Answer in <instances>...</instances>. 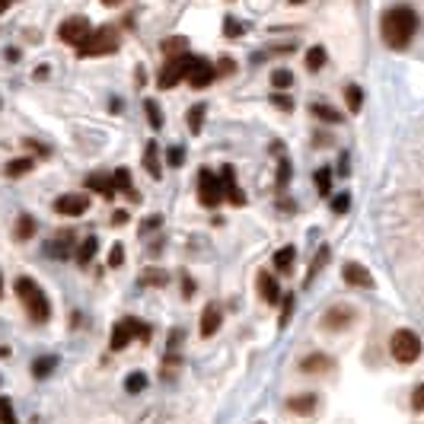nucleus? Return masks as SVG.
<instances>
[{"mask_svg":"<svg viewBox=\"0 0 424 424\" xmlns=\"http://www.w3.org/2000/svg\"><path fill=\"white\" fill-rule=\"evenodd\" d=\"M418 29V16L412 7H392L383 13V42L389 48H406Z\"/></svg>","mask_w":424,"mask_h":424,"instance_id":"1","label":"nucleus"},{"mask_svg":"<svg viewBox=\"0 0 424 424\" xmlns=\"http://www.w3.org/2000/svg\"><path fill=\"white\" fill-rule=\"evenodd\" d=\"M16 294L26 306V313L32 323H48V316H51V303H48L45 290L32 281V277H16Z\"/></svg>","mask_w":424,"mask_h":424,"instance_id":"2","label":"nucleus"},{"mask_svg":"<svg viewBox=\"0 0 424 424\" xmlns=\"http://www.w3.org/2000/svg\"><path fill=\"white\" fill-rule=\"evenodd\" d=\"M115 48H119V32L115 29H92L84 45H77V55L99 58V55H112Z\"/></svg>","mask_w":424,"mask_h":424,"instance_id":"3","label":"nucleus"},{"mask_svg":"<svg viewBox=\"0 0 424 424\" xmlns=\"http://www.w3.org/2000/svg\"><path fill=\"white\" fill-rule=\"evenodd\" d=\"M389 351H392V358H396L399 364H415V360L421 358V338H418L412 329H399V332H392V338H389Z\"/></svg>","mask_w":424,"mask_h":424,"instance_id":"4","label":"nucleus"},{"mask_svg":"<svg viewBox=\"0 0 424 424\" xmlns=\"http://www.w3.org/2000/svg\"><path fill=\"white\" fill-rule=\"evenodd\" d=\"M134 338L140 341H150V325H144L140 319H134V316H128V319H121V323H115V329H112V351H125Z\"/></svg>","mask_w":424,"mask_h":424,"instance_id":"5","label":"nucleus"},{"mask_svg":"<svg viewBox=\"0 0 424 424\" xmlns=\"http://www.w3.org/2000/svg\"><path fill=\"white\" fill-rule=\"evenodd\" d=\"M92 32V26H90V19L86 16H67L61 26H58V38L64 42V45H84L86 42V36Z\"/></svg>","mask_w":424,"mask_h":424,"instance_id":"6","label":"nucleus"},{"mask_svg":"<svg viewBox=\"0 0 424 424\" xmlns=\"http://www.w3.org/2000/svg\"><path fill=\"white\" fill-rule=\"evenodd\" d=\"M214 77H217V71H214L211 61L188 55V64H185V80H188L195 90H204V86H211V84H214Z\"/></svg>","mask_w":424,"mask_h":424,"instance_id":"7","label":"nucleus"},{"mask_svg":"<svg viewBox=\"0 0 424 424\" xmlns=\"http://www.w3.org/2000/svg\"><path fill=\"white\" fill-rule=\"evenodd\" d=\"M198 201H201L204 208H217V204L223 201V185L211 169H201V173H198Z\"/></svg>","mask_w":424,"mask_h":424,"instance_id":"8","label":"nucleus"},{"mask_svg":"<svg viewBox=\"0 0 424 424\" xmlns=\"http://www.w3.org/2000/svg\"><path fill=\"white\" fill-rule=\"evenodd\" d=\"M185 64H188V51H185V55H175V58H166V64L160 67V86H163V90H173L179 80H185Z\"/></svg>","mask_w":424,"mask_h":424,"instance_id":"9","label":"nucleus"},{"mask_svg":"<svg viewBox=\"0 0 424 424\" xmlns=\"http://www.w3.org/2000/svg\"><path fill=\"white\" fill-rule=\"evenodd\" d=\"M55 211L64 214V217H84V214L90 211V198H86L84 192H67L55 201Z\"/></svg>","mask_w":424,"mask_h":424,"instance_id":"10","label":"nucleus"},{"mask_svg":"<svg viewBox=\"0 0 424 424\" xmlns=\"http://www.w3.org/2000/svg\"><path fill=\"white\" fill-rule=\"evenodd\" d=\"M74 246H77V233L61 230V233L55 236V240H51V242L45 246V252H48L51 258H67L71 252H74Z\"/></svg>","mask_w":424,"mask_h":424,"instance_id":"11","label":"nucleus"},{"mask_svg":"<svg viewBox=\"0 0 424 424\" xmlns=\"http://www.w3.org/2000/svg\"><path fill=\"white\" fill-rule=\"evenodd\" d=\"M300 370L303 373H329V370H335V360L329 354H323V351H316V354H306L300 360Z\"/></svg>","mask_w":424,"mask_h":424,"instance_id":"12","label":"nucleus"},{"mask_svg":"<svg viewBox=\"0 0 424 424\" xmlns=\"http://www.w3.org/2000/svg\"><path fill=\"white\" fill-rule=\"evenodd\" d=\"M221 185H223V198H230V204H246V195H242V188L233 179V166H223Z\"/></svg>","mask_w":424,"mask_h":424,"instance_id":"13","label":"nucleus"},{"mask_svg":"<svg viewBox=\"0 0 424 424\" xmlns=\"http://www.w3.org/2000/svg\"><path fill=\"white\" fill-rule=\"evenodd\" d=\"M258 297H262L265 303H277V300H281V287H277V281L271 275H265V271L258 275Z\"/></svg>","mask_w":424,"mask_h":424,"instance_id":"14","label":"nucleus"},{"mask_svg":"<svg viewBox=\"0 0 424 424\" xmlns=\"http://www.w3.org/2000/svg\"><path fill=\"white\" fill-rule=\"evenodd\" d=\"M221 306H204V313H201V335L204 338H211L214 332H217V329H221Z\"/></svg>","mask_w":424,"mask_h":424,"instance_id":"15","label":"nucleus"},{"mask_svg":"<svg viewBox=\"0 0 424 424\" xmlns=\"http://www.w3.org/2000/svg\"><path fill=\"white\" fill-rule=\"evenodd\" d=\"M341 275H345V281H348L351 287H370V284H373V277L367 275V268H360L358 262L345 265V271H341Z\"/></svg>","mask_w":424,"mask_h":424,"instance_id":"16","label":"nucleus"},{"mask_svg":"<svg viewBox=\"0 0 424 424\" xmlns=\"http://www.w3.org/2000/svg\"><path fill=\"white\" fill-rule=\"evenodd\" d=\"M86 188L99 192L102 198H112V195H115V182H112V175H102V173L86 175Z\"/></svg>","mask_w":424,"mask_h":424,"instance_id":"17","label":"nucleus"},{"mask_svg":"<svg viewBox=\"0 0 424 424\" xmlns=\"http://www.w3.org/2000/svg\"><path fill=\"white\" fill-rule=\"evenodd\" d=\"M287 408H290L294 415H310V412H316V392L290 396V399H287Z\"/></svg>","mask_w":424,"mask_h":424,"instance_id":"18","label":"nucleus"},{"mask_svg":"<svg viewBox=\"0 0 424 424\" xmlns=\"http://www.w3.org/2000/svg\"><path fill=\"white\" fill-rule=\"evenodd\" d=\"M351 310L348 306H335V310H329L325 313V329H345V325H351Z\"/></svg>","mask_w":424,"mask_h":424,"instance_id":"19","label":"nucleus"},{"mask_svg":"<svg viewBox=\"0 0 424 424\" xmlns=\"http://www.w3.org/2000/svg\"><path fill=\"white\" fill-rule=\"evenodd\" d=\"M55 367H58V358H55V354H42V358L32 360V377H36V379H48Z\"/></svg>","mask_w":424,"mask_h":424,"instance_id":"20","label":"nucleus"},{"mask_svg":"<svg viewBox=\"0 0 424 424\" xmlns=\"http://www.w3.org/2000/svg\"><path fill=\"white\" fill-rule=\"evenodd\" d=\"M96 249H99V240L96 236H86L80 246L74 249V258H77V265H90L92 255H96Z\"/></svg>","mask_w":424,"mask_h":424,"instance_id":"21","label":"nucleus"},{"mask_svg":"<svg viewBox=\"0 0 424 424\" xmlns=\"http://www.w3.org/2000/svg\"><path fill=\"white\" fill-rule=\"evenodd\" d=\"M13 236H16L19 242H23V240H32V236H36V217L19 214V217H16V227H13Z\"/></svg>","mask_w":424,"mask_h":424,"instance_id":"22","label":"nucleus"},{"mask_svg":"<svg viewBox=\"0 0 424 424\" xmlns=\"http://www.w3.org/2000/svg\"><path fill=\"white\" fill-rule=\"evenodd\" d=\"M144 169H147L153 179H160V175H163V169H160V150H157V144H153V140L144 147Z\"/></svg>","mask_w":424,"mask_h":424,"instance_id":"23","label":"nucleus"},{"mask_svg":"<svg viewBox=\"0 0 424 424\" xmlns=\"http://www.w3.org/2000/svg\"><path fill=\"white\" fill-rule=\"evenodd\" d=\"M112 182H115V192H125V195H131V198L138 201V192L131 188V173H128V169H125V166L112 173Z\"/></svg>","mask_w":424,"mask_h":424,"instance_id":"24","label":"nucleus"},{"mask_svg":"<svg viewBox=\"0 0 424 424\" xmlns=\"http://www.w3.org/2000/svg\"><path fill=\"white\" fill-rule=\"evenodd\" d=\"M32 166H36V160L32 157H19V160H10L7 166H3V173H7L10 179H16V175H26Z\"/></svg>","mask_w":424,"mask_h":424,"instance_id":"25","label":"nucleus"},{"mask_svg":"<svg viewBox=\"0 0 424 424\" xmlns=\"http://www.w3.org/2000/svg\"><path fill=\"white\" fill-rule=\"evenodd\" d=\"M294 258H297L294 246H284V249H277V252H275V268L281 271V275H287V271L294 268Z\"/></svg>","mask_w":424,"mask_h":424,"instance_id":"26","label":"nucleus"},{"mask_svg":"<svg viewBox=\"0 0 424 424\" xmlns=\"http://www.w3.org/2000/svg\"><path fill=\"white\" fill-rule=\"evenodd\" d=\"M125 389H128L131 396H138V392L147 389V377H144V373H131V377L125 379Z\"/></svg>","mask_w":424,"mask_h":424,"instance_id":"27","label":"nucleus"},{"mask_svg":"<svg viewBox=\"0 0 424 424\" xmlns=\"http://www.w3.org/2000/svg\"><path fill=\"white\" fill-rule=\"evenodd\" d=\"M323 64H325V48L323 45L310 48V55H306V67H310V71H319Z\"/></svg>","mask_w":424,"mask_h":424,"instance_id":"28","label":"nucleus"},{"mask_svg":"<svg viewBox=\"0 0 424 424\" xmlns=\"http://www.w3.org/2000/svg\"><path fill=\"white\" fill-rule=\"evenodd\" d=\"M185 48H188V42H185V38H166V42H163V51H166L169 58L185 55Z\"/></svg>","mask_w":424,"mask_h":424,"instance_id":"29","label":"nucleus"},{"mask_svg":"<svg viewBox=\"0 0 424 424\" xmlns=\"http://www.w3.org/2000/svg\"><path fill=\"white\" fill-rule=\"evenodd\" d=\"M271 84H275L277 90H290V84H294V74L281 67V71H275V74H271Z\"/></svg>","mask_w":424,"mask_h":424,"instance_id":"30","label":"nucleus"},{"mask_svg":"<svg viewBox=\"0 0 424 424\" xmlns=\"http://www.w3.org/2000/svg\"><path fill=\"white\" fill-rule=\"evenodd\" d=\"M0 424H16V415H13V402L7 396H0Z\"/></svg>","mask_w":424,"mask_h":424,"instance_id":"31","label":"nucleus"},{"mask_svg":"<svg viewBox=\"0 0 424 424\" xmlns=\"http://www.w3.org/2000/svg\"><path fill=\"white\" fill-rule=\"evenodd\" d=\"M316 188H319V195L332 192V173H329V169H319V173H316Z\"/></svg>","mask_w":424,"mask_h":424,"instance_id":"32","label":"nucleus"},{"mask_svg":"<svg viewBox=\"0 0 424 424\" xmlns=\"http://www.w3.org/2000/svg\"><path fill=\"white\" fill-rule=\"evenodd\" d=\"M144 109H147L150 125H153V128H163V115H160V105H157V102L147 99V102H144Z\"/></svg>","mask_w":424,"mask_h":424,"instance_id":"33","label":"nucleus"},{"mask_svg":"<svg viewBox=\"0 0 424 424\" xmlns=\"http://www.w3.org/2000/svg\"><path fill=\"white\" fill-rule=\"evenodd\" d=\"M166 281H169L166 271H144V275H140V284H157V287H163Z\"/></svg>","mask_w":424,"mask_h":424,"instance_id":"34","label":"nucleus"},{"mask_svg":"<svg viewBox=\"0 0 424 424\" xmlns=\"http://www.w3.org/2000/svg\"><path fill=\"white\" fill-rule=\"evenodd\" d=\"M313 115L323 121H341V112H332V105H313Z\"/></svg>","mask_w":424,"mask_h":424,"instance_id":"35","label":"nucleus"},{"mask_svg":"<svg viewBox=\"0 0 424 424\" xmlns=\"http://www.w3.org/2000/svg\"><path fill=\"white\" fill-rule=\"evenodd\" d=\"M360 102H364V92H360V86H348V109L358 112Z\"/></svg>","mask_w":424,"mask_h":424,"instance_id":"36","label":"nucleus"},{"mask_svg":"<svg viewBox=\"0 0 424 424\" xmlns=\"http://www.w3.org/2000/svg\"><path fill=\"white\" fill-rule=\"evenodd\" d=\"M201 119H204V105H192V112H188V125H192V131L201 128Z\"/></svg>","mask_w":424,"mask_h":424,"instance_id":"37","label":"nucleus"},{"mask_svg":"<svg viewBox=\"0 0 424 424\" xmlns=\"http://www.w3.org/2000/svg\"><path fill=\"white\" fill-rule=\"evenodd\" d=\"M121 262H125V246H121V242H115V246H112V252H109V265L119 268Z\"/></svg>","mask_w":424,"mask_h":424,"instance_id":"38","label":"nucleus"},{"mask_svg":"<svg viewBox=\"0 0 424 424\" xmlns=\"http://www.w3.org/2000/svg\"><path fill=\"white\" fill-rule=\"evenodd\" d=\"M287 179H290V163H287V160H281V169H277V188H284Z\"/></svg>","mask_w":424,"mask_h":424,"instance_id":"39","label":"nucleus"},{"mask_svg":"<svg viewBox=\"0 0 424 424\" xmlns=\"http://www.w3.org/2000/svg\"><path fill=\"white\" fill-rule=\"evenodd\" d=\"M223 29H227V36H230V38L242 36V26L236 23V19H227V23H223Z\"/></svg>","mask_w":424,"mask_h":424,"instance_id":"40","label":"nucleus"},{"mask_svg":"<svg viewBox=\"0 0 424 424\" xmlns=\"http://www.w3.org/2000/svg\"><path fill=\"white\" fill-rule=\"evenodd\" d=\"M412 408H415V412H424V386L415 389V396H412Z\"/></svg>","mask_w":424,"mask_h":424,"instance_id":"41","label":"nucleus"},{"mask_svg":"<svg viewBox=\"0 0 424 424\" xmlns=\"http://www.w3.org/2000/svg\"><path fill=\"white\" fill-rule=\"evenodd\" d=\"M182 157H185L182 147H173L169 150V166H182Z\"/></svg>","mask_w":424,"mask_h":424,"instance_id":"42","label":"nucleus"},{"mask_svg":"<svg viewBox=\"0 0 424 424\" xmlns=\"http://www.w3.org/2000/svg\"><path fill=\"white\" fill-rule=\"evenodd\" d=\"M332 208H335V214H345V211H348V195H341V198H335V201H332Z\"/></svg>","mask_w":424,"mask_h":424,"instance_id":"43","label":"nucleus"},{"mask_svg":"<svg viewBox=\"0 0 424 424\" xmlns=\"http://www.w3.org/2000/svg\"><path fill=\"white\" fill-rule=\"evenodd\" d=\"M290 310H294V297H284V313H281V325L290 319Z\"/></svg>","mask_w":424,"mask_h":424,"instance_id":"44","label":"nucleus"},{"mask_svg":"<svg viewBox=\"0 0 424 424\" xmlns=\"http://www.w3.org/2000/svg\"><path fill=\"white\" fill-rule=\"evenodd\" d=\"M271 102H275V105H277V109H294V102H290V99H284V96H275V99H271Z\"/></svg>","mask_w":424,"mask_h":424,"instance_id":"45","label":"nucleus"},{"mask_svg":"<svg viewBox=\"0 0 424 424\" xmlns=\"http://www.w3.org/2000/svg\"><path fill=\"white\" fill-rule=\"evenodd\" d=\"M102 3H105V7H119L121 0H102Z\"/></svg>","mask_w":424,"mask_h":424,"instance_id":"46","label":"nucleus"},{"mask_svg":"<svg viewBox=\"0 0 424 424\" xmlns=\"http://www.w3.org/2000/svg\"><path fill=\"white\" fill-rule=\"evenodd\" d=\"M10 3H13V0H0V13H3V10H7Z\"/></svg>","mask_w":424,"mask_h":424,"instance_id":"47","label":"nucleus"},{"mask_svg":"<svg viewBox=\"0 0 424 424\" xmlns=\"http://www.w3.org/2000/svg\"><path fill=\"white\" fill-rule=\"evenodd\" d=\"M7 354H10V351H7V348H0V358H7Z\"/></svg>","mask_w":424,"mask_h":424,"instance_id":"48","label":"nucleus"},{"mask_svg":"<svg viewBox=\"0 0 424 424\" xmlns=\"http://www.w3.org/2000/svg\"><path fill=\"white\" fill-rule=\"evenodd\" d=\"M0 294H3V277H0Z\"/></svg>","mask_w":424,"mask_h":424,"instance_id":"49","label":"nucleus"},{"mask_svg":"<svg viewBox=\"0 0 424 424\" xmlns=\"http://www.w3.org/2000/svg\"><path fill=\"white\" fill-rule=\"evenodd\" d=\"M290 3H303V0H290Z\"/></svg>","mask_w":424,"mask_h":424,"instance_id":"50","label":"nucleus"}]
</instances>
